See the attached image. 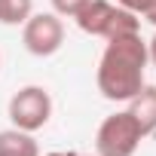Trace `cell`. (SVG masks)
Masks as SVG:
<instances>
[{
	"instance_id": "8fae6325",
	"label": "cell",
	"mask_w": 156,
	"mask_h": 156,
	"mask_svg": "<svg viewBox=\"0 0 156 156\" xmlns=\"http://www.w3.org/2000/svg\"><path fill=\"white\" fill-rule=\"evenodd\" d=\"M147 58H150V61L156 64V34H153V40L147 43Z\"/></svg>"
},
{
	"instance_id": "277c9868",
	"label": "cell",
	"mask_w": 156,
	"mask_h": 156,
	"mask_svg": "<svg viewBox=\"0 0 156 156\" xmlns=\"http://www.w3.org/2000/svg\"><path fill=\"white\" fill-rule=\"evenodd\" d=\"M52 116V98L43 86H25L9 98V119L22 132H37Z\"/></svg>"
},
{
	"instance_id": "7a4b0ae2",
	"label": "cell",
	"mask_w": 156,
	"mask_h": 156,
	"mask_svg": "<svg viewBox=\"0 0 156 156\" xmlns=\"http://www.w3.org/2000/svg\"><path fill=\"white\" fill-rule=\"evenodd\" d=\"M80 31L92 34V37H104V40H113V37H126V34H141V19L126 9V6H113L110 0H89V3L73 16Z\"/></svg>"
},
{
	"instance_id": "9c48e42d",
	"label": "cell",
	"mask_w": 156,
	"mask_h": 156,
	"mask_svg": "<svg viewBox=\"0 0 156 156\" xmlns=\"http://www.w3.org/2000/svg\"><path fill=\"white\" fill-rule=\"evenodd\" d=\"M119 6H126V9H132L138 19L144 16L150 25H156V0H116Z\"/></svg>"
},
{
	"instance_id": "8992f818",
	"label": "cell",
	"mask_w": 156,
	"mask_h": 156,
	"mask_svg": "<svg viewBox=\"0 0 156 156\" xmlns=\"http://www.w3.org/2000/svg\"><path fill=\"white\" fill-rule=\"evenodd\" d=\"M129 113L135 116V122L141 126L144 135H150L156 129V86H141L132 98H129Z\"/></svg>"
},
{
	"instance_id": "3957f363",
	"label": "cell",
	"mask_w": 156,
	"mask_h": 156,
	"mask_svg": "<svg viewBox=\"0 0 156 156\" xmlns=\"http://www.w3.org/2000/svg\"><path fill=\"white\" fill-rule=\"evenodd\" d=\"M147 135L141 132V126L135 122V116L129 110L122 113H110L95 135V153L98 156H132L138 150V144Z\"/></svg>"
},
{
	"instance_id": "5b68a950",
	"label": "cell",
	"mask_w": 156,
	"mask_h": 156,
	"mask_svg": "<svg viewBox=\"0 0 156 156\" xmlns=\"http://www.w3.org/2000/svg\"><path fill=\"white\" fill-rule=\"evenodd\" d=\"M22 43L31 55L46 58L55 55L64 43V25L55 12H31V19L22 25Z\"/></svg>"
},
{
	"instance_id": "6da1fadb",
	"label": "cell",
	"mask_w": 156,
	"mask_h": 156,
	"mask_svg": "<svg viewBox=\"0 0 156 156\" xmlns=\"http://www.w3.org/2000/svg\"><path fill=\"white\" fill-rule=\"evenodd\" d=\"M147 43L141 34L113 37L104 46V55L98 61V92L107 101H129L144 86V70H147Z\"/></svg>"
},
{
	"instance_id": "ba28073f",
	"label": "cell",
	"mask_w": 156,
	"mask_h": 156,
	"mask_svg": "<svg viewBox=\"0 0 156 156\" xmlns=\"http://www.w3.org/2000/svg\"><path fill=\"white\" fill-rule=\"evenodd\" d=\"M34 12V0H0V25H25Z\"/></svg>"
},
{
	"instance_id": "7c38bea8",
	"label": "cell",
	"mask_w": 156,
	"mask_h": 156,
	"mask_svg": "<svg viewBox=\"0 0 156 156\" xmlns=\"http://www.w3.org/2000/svg\"><path fill=\"white\" fill-rule=\"evenodd\" d=\"M46 156H83V153H46Z\"/></svg>"
},
{
	"instance_id": "30bf717a",
	"label": "cell",
	"mask_w": 156,
	"mask_h": 156,
	"mask_svg": "<svg viewBox=\"0 0 156 156\" xmlns=\"http://www.w3.org/2000/svg\"><path fill=\"white\" fill-rule=\"evenodd\" d=\"M89 3V0H52V6H55V16H76L83 6Z\"/></svg>"
},
{
	"instance_id": "52a82bcc",
	"label": "cell",
	"mask_w": 156,
	"mask_h": 156,
	"mask_svg": "<svg viewBox=\"0 0 156 156\" xmlns=\"http://www.w3.org/2000/svg\"><path fill=\"white\" fill-rule=\"evenodd\" d=\"M0 156H40V147L31 132H22L12 126L0 132Z\"/></svg>"
}]
</instances>
